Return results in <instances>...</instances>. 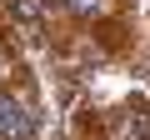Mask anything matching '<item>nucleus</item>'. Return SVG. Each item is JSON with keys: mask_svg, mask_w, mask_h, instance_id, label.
<instances>
[{"mask_svg": "<svg viewBox=\"0 0 150 140\" xmlns=\"http://www.w3.org/2000/svg\"><path fill=\"white\" fill-rule=\"evenodd\" d=\"M65 5H70V10H80V15H90V10L100 5V0H65Z\"/></svg>", "mask_w": 150, "mask_h": 140, "instance_id": "3", "label": "nucleus"}, {"mask_svg": "<svg viewBox=\"0 0 150 140\" xmlns=\"http://www.w3.org/2000/svg\"><path fill=\"white\" fill-rule=\"evenodd\" d=\"M15 10H20L25 20H35V15H40V0H15Z\"/></svg>", "mask_w": 150, "mask_h": 140, "instance_id": "2", "label": "nucleus"}, {"mask_svg": "<svg viewBox=\"0 0 150 140\" xmlns=\"http://www.w3.org/2000/svg\"><path fill=\"white\" fill-rule=\"evenodd\" d=\"M30 130H35V120L25 115V105L0 95V140H30Z\"/></svg>", "mask_w": 150, "mask_h": 140, "instance_id": "1", "label": "nucleus"}]
</instances>
